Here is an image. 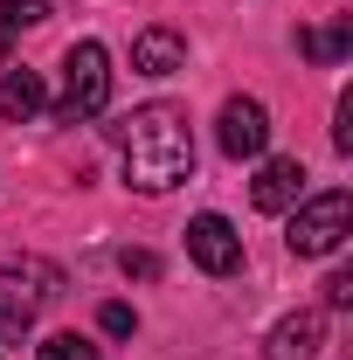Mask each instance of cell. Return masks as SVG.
Listing matches in <instances>:
<instances>
[{"instance_id":"obj_1","label":"cell","mask_w":353,"mask_h":360,"mask_svg":"<svg viewBox=\"0 0 353 360\" xmlns=\"http://www.w3.org/2000/svg\"><path fill=\"white\" fill-rule=\"evenodd\" d=\"M111 139L125 153V187L139 194H167L194 174V132H187L180 104H139L132 118L111 125Z\"/></svg>"},{"instance_id":"obj_2","label":"cell","mask_w":353,"mask_h":360,"mask_svg":"<svg viewBox=\"0 0 353 360\" xmlns=\"http://www.w3.org/2000/svg\"><path fill=\"white\" fill-rule=\"evenodd\" d=\"M111 104V49L104 42H77L63 56V97H56V118L63 125H84Z\"/></svg>"},{"instance_id":"obj_3","label":"cell","mask_w":353,"mask_h":360,"mask_svg":"<svg viewBox=\"0 0 353 360\" xmlns=\"http://www.w3.org/2000/svg\"><path fill=\"white\" fill-rule=\"evenodd\" d=\"M353 236V194H312V201H298L291 208V257H333L340 243Z\"/></svg>"},{"instance_id":"obj_4","label":"cell","mask_w":353,"mask_h":360,"mask_svg":"<svg viewBox=\"0 0 353 360\" xmlns=\"http://www.w3.org/2000/svg\"><path fill=\"white\" fill-rule=\"evenodd\" d=\"M215 139H222V153H229V160H264V146H270V111L257 104V97H229V104H222V118H215Z\"/></svg>"},{"instance_id":"obj_5","label":"cell","mask_w":353,"mask_h":360,"mask_svg":"<svg viewBox=\"0 0 353 360\" xmlns=\"http://www.w3.org/2000/svg\"><path fill=\"white\" fill-rule=\"evenodd\" d=\"M187 257L208 270V277H229V270H243V236L229 215H194L187 222Z\"/></svg>"},{"instance_id":"obj_6","label":"cell","mask_w":353,"mask_h":360,"mask_svg":"<svg viewBox=\"0 0 353 360\" xmlns=\"http://www.w3.org/2000/svg\"><path fill=\"white\" fill-rule=\"evenodd\" d=\"M250 201H257L264 215H291V208L305 201V167H298V160H264L257 180H250Z\"/></svg>"},{"instance_id":"obj_7","label":"cell","mask_w":353,"mask_h":360,"mask_svg":"<svg viewBox=\"0 0 353 360\" xmlns=\"http://www.w3.org/2000/svg\"><path fill=\"white\" fill-rule=\"evenodd\" d=\"M319 347H326V319L319 312H284L264 340V360H319Z\"/></svg>"},{"instance_id":"obj_8","label":"cell","mask_w":353,"mask_h":360,"mask_svg":"<svg viewBox=\"0 0 353 360\" xmlns=\"http://www.w3.org/2000/svg\"><path fill=\"white\" fill-rule=\"evenodd\" d=\"M132 70L139 77H174V70H187V42L174 28H139L132 35Z\"/></svg>"},{"instance_id":"obj_9","label":"cell","mask_w":353,"mask_h":360,"mask_svg":"<svg viewBox=\"0 0 353 360\" xmlns=\"http://www.w3.org/2000/svg\"><path fill=\"white\" fill-rule=\"evenodd\" d=\"M0 111H7L14 125L42 118V111H49V90H42V77H35V70H7V77H0Z\"/></svg>"},{"instance_id":"obj_10","label":"cell","mask_w":353,"mask_h":360,"mask_svg":"<svg viewBox=\"0 0 353 360\" xmlns=\"http://www.w3.org/2000/svg\"><path fill=\"white\" fill-rule=\"evenodd\" d=\"M42 21H49V0H0V63H7L14 35H28V28H42Z\"/></svg>"},{"instance_id":"obj_11","label":"cell","mask_w":353,"mask_h":360,"mask_svg":"<svg viewBox=\"0 0 353 360\" xmlns=\"http://www.w3.org/2000/svg\"><path fill=\"white\" fill-rule=\"evenodd\" d=\"M298 49H305L312 63H347V56H353V21H333V28H305V35H298Z\"/></svg>"},{"instance_id":"obj_12","label":"cell","mask_w":353,"mask_h":360,"mask_svg":"<svg viewBox=\"0 0 353 360\" xmlns=\"http://www.w3.org/2000/svg\"><path fill=\"white\" fill-rule=\"evenodd\" d=\"M28 326H35V305H28L21 291H7V284H0V333H7V340H21Z\"/></svg>"},{"instance_id":"obj_13","label":"cell","mask_w":353,"mask_h":360,"mask_svg":"<svg viewBox=\"0 0 353 360\" xmlns=\"http://www.w3.org/2000/svg\"><path fill=\"white\" fill-rule=\"evenodd\" d=\"M35 360H104L90 340H77V333H49L42 347H35Z\"/></svg>"},{"instance_id":"obj_14","label":"cell","mask_w":353,"mask_h":360,"mask_svg":"<svg viewBox=\"0 0 353 360\" xmlns=\"http://www.w3.org/2000/svg\"><path fill=\"white\" fill-rule=\"evenodd\" d=\"M97 326H104L111 340H125V333H139V312H132V305H118V298H111V305L97 312Z\"/></svg>"},{"instance_id":"obj_15","label":"cell","mask_w":353,"mask_h":360,"mask_svg":"<svg viewBox=\"0 0 353 360\" xmlns=\"http://www.w3.org/2000/svg\"><path fill=\"white\" fill-rule=\"evenodd\" d=\"M333 146H340V153H353V90L340 97V111H333Z\"/></svg>"},{"instance_id":"obj_16","label":"cell","mask_w":353,"mask_h":360,"mask_svg":"<svg viewBox=\"0 0 353 360\" xmlns=\"http://www.w3.org/2000/svg\"><path fill=\"white\" fill-rule=\"evenodd\" d=\"M326 305H333V312L353 305V270H333V277H326Z\"/></svg>"},{"instance_id":"obj_17","label":"cell","mask_w":353,"mask_h":360,"mask_svg":"<svg viewBox=\"0 0 353 360\" xmlns=\"http://www.w3.org/2000/svg\"><path fill=\"white\" fill-rule=\"evenodd\" d=\"M125 277H160V257H146V250H125Z\"/></svg>"}]
</instances>
